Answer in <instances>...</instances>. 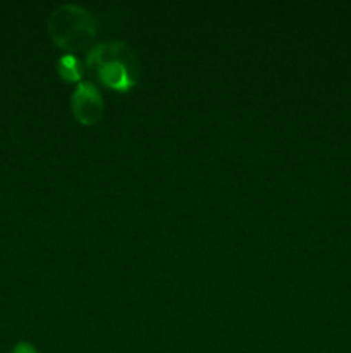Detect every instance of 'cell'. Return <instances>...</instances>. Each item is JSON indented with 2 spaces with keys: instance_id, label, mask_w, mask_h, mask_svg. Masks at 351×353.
<instances>
[{
  "instance_id": "obj_1",
  "label": "cell",
  "mask_w": 351,
  "mask_h": 353,
  "mask_svg": "<svg viewBox=\"0 0 351 353\" xmlns=\"http://www.w3.org/2000/svg\"><path fill=\"white\" fill-rule=\"evenodd\" d=\"M85 65L102 85L116 92L134 88L140 78V61L133 48L124 41H100L86 54Z\"/></svg>"
},
{
  "instance_id": "obj_2",
  "label": "cell",
  "mask_w": 351,
  "mask_h": 353,
  "mask_svg": "<svg viewBox=\"0 0 351 353\" xmlns=\"http://www.w3.org/2000/svg\"><path fill=\"white\" fill-rule=\"evenodd\" d=\"M96 19L88 9L78 3H61L48 17V33L57 47L72 54L88 47L96 37Z\"/></svg>"
},
{
  "instance_id": "obj_3",
  "label": "cell",
  "mask_w": 351,
  "mask_h": 353,
  "mask_svg": "<svg viewBox=\"0 0 351 353\" xmlns=\"http://www.w3.org/2000/svg\"><path fill=\"white\" fill-rule=\"evenodd\" d=\"M71 110L83 126H93L105 112V100L98 86L92 81H79L71 95Z\"/></svg>"
},
{
  "instance_id": "obj_4",
  "label": "cell",
  "mask_w": 351,
  "mask_h": 353,
  "mask_svg": "<svg viewBox=\"0 0 351 353\" xmlns=\"http://www.w3.org/2000/svg\"><path fill=\"white\" fill-rule=\"evenodd\" d=\"M83 62L76 57L74 54L62 55L57 61V74L64 81H76L79 83L83 78Z\"/></svg>"
},
{
  "instance_id": "obj_5",
  "label": "cell",
  "mask_w": 351,
  "mask_h": 353,
  "mask_svg": "<svg viewBox=\"0 0 351 353\" xmlns=\"http://www.w3.org/2000/svg\"><path fill=\"white\" fill-rule=\"evenodd\" d=\"M10 353H40V352H38L36 348H34V345H31L30 341H19Z\"/></svg>"
}]
</instances>
